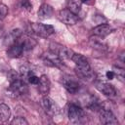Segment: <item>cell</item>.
Segmentation results:
<instances>
[{
  "mask_svg": "<svg viewBox=\"0 0 125 125\" xmlns=\"http://www.w3.org/2000/svg\"><path fill=\"white\" fill-rule=\"evenodd\" d=\"M9 92L13 97H20L24 95L27 92V87L25 82L21 78V76L15 71H11L9 73Z\"/></svg>",
  "mask_w": 125,
  "mask_h": 125,
  "instance_id": "6da1fadb",
  "label": "cell"
},
{
  "mask_svg": "<svg viewBox=\"0 0 125 125\" xmlns=\"http://www.w3.org/2000/svg\"><path fill=\"white\" fill-rule=\"evenodd\" d=\"M67 114H68L69 121L72 122V123L77 124V123L85 122V113H84L83 109L75 104H69Z\"/></svg>",
  "mask_w": 125,
  "mask_h": 125,
  "instance_id": "7a4b0ae2",
  "label": "cell"
},
{
  "mask_svg": "<svg viewBox=\"0 0 125 125\" xmlns=\"http://www.w3.org/2000/svg\"><path fill=\"white\" fill-rule=\"evenodd\" d=\"M30 30L35 33L36 35L40 37L47 38L50 35H52L55 31V28L53 25L50 24H43V23H38V22H31L30 23Z\"/></svg>",
  "mask_w": 125,
  "mask_h": 125,
  "instance_id": "3957f363",
  "label": "cell"
},
{
  "mask_svg": "<svg viewBox=\"0 0 125 125\" xmlns=\"http://www.w3.org/2000/svg\"><path fill=\"white\" fill-rule=\"evenodd\" d=\"M43 62L46 65L53 66V67H58V68H62L63 67V62L62 59H61L57 54H55L52 51L45 52L42 56Z\"/></svg>",
  "mask_w": 125,
  "mask_h": 125,
  "instance_id": "277c9868",
  "label": "cell"
},
{
  "mask_svg": "<svg viewBox=\"0 0 125 125\" xmlns=\"http://www.w3.org/2000/svg\"><path fill=\"white\" fill-rule=\"evenodd\" d=\"M41 105H42L44 111L50 116H55V115H58L60 113L59 105L48 96L43 97V99L41 101Z\"/></svg>",
  "mask_w": 125,
  "mask_h": 125,
  "instance_id": "5b68a950",
  "label": "cell"
},
{
  "mask_svg": "<svg viewBox=\"0 0 125 125\" xmlns=\"http://www.w3.org/2000/svg\"><path fill=\"white\" fill-rule=\"evenodd\" d=\"M62 84L70 94H75L80 89V84L78 80L70 75H63L62 77Z\"/></svg>",
  "mask_w": 125,
  "mask_h": 125,
  "instance_id": "8992f818",
  "label": "cell"
},
{
  "mask_svg": "<svg viewBox=\"0 0 125 125\" xmlns=\"http://www.w3.org/2000/svg\"><path fill=\"white\" fill-rule=\"evenodd\" d=\"M50 51L57 54L61 59H71L72 55L74 54L73 51L65 46L60 45L58 43H51L50 44Z\"/></svg>",
  "mask_w": 125,
  "mask_h": 125,
  "instance_id": "52a82bcc",
  "label": "cell"
},
{
  "mask_svg": "<svg viewBox=\"0 0 125 125\" xmlns=\"http://www.w3.org/2000/svg\"><path fill=\"white\" fill-rule=\"evenodd\" d=\"M58 18L61 21H62L65 24H68V25H74L79 21L78 16L76 14L70 12L68 9L61 10L58 14Z\"/></svg>",
  "mask_w": 125,
  "mask_h": 125,
  "instance_id": "ba28073f",
  "label": "cell"
},
{
  "mask_svg": "<svg viewBox=\"0 0 125 125\" xmlns=\"http://www.w3.org/2000/svg\"><path fill=\"white\" fill-rule=\"evenodd\" d=\"M100 121L105 125H116L118 124V120L113 114V112L109 109L101 107L100 109Z\"/></svg>",
  "mask_w": 125,
  "mask_h": 125,
  "instance_id": "9c48e42d",
  "label": "cell"
},
{
  "mask_svg": "<svg viewBox=\"0 0 125 125\" xmlns=\"http://www.w3.org/2000/svg\"><path fill=\"white\" fill-rule=\"evenodd\" d=\"M96 88L100 92H102L104 95H105L109 98H114L116 96V90L113 87V85H111L105 81H103V80L96 81Z\"/></svg>",
  "mask_w": 125,
  "mask_h": 125,
  "instance_id": "30bf717a",
  "label": "cell"
},
{
  "mask_svg": "<svg viewBox=\"0 0 125 125\" xmlns=\"http://www.w3.org/2000/svg\"><path fill=\"white\" fill-rule=\"evenodd\" d=\"M75 72L77 74V76L81 79H84L86 81H93L95 78V73L92 70L90 65H86V66H75Z\"/></svg>",
  "mask_w": 125,
  "mask_h": 125,
  "instance_id": "8fae6325",
  "label": "cell"
},
{
  "mask_svg": "<svg viewBox=\"0 0 125 125\" xmlns=\"http://www.w3.org/2000/svg\"><path fill=\"white\" fill-rule=\"evenodd\" d=\"M23 48L21 45V43L17 40L15 43L9 46V49L7 51V54L10 58H20L23 53Z\"/></svg>",
  "mask_w": 125,
  "mask_h": 125,
  "instance_id": "7c38bea8",
  "label": "cell"
},
{
  "mask_svg": "<svg viewBox=\"0 0 125 125\" xmlns=\"http://www.w3.org/2000/svg\"><path fill=\"white\" fill-rule=\"evenodd\" d=\"M112 32V28L110 25L108 24H99L98 26H96L94 29H93V33L94 35L96 36H99V37H105L107 36L108 34H110Z\"/></svg>",
  "mask_w": 125,
  "mask_h": 125,
  "instance_id": "4fadbf2b",
  "label": "cell"
},
{
  "mask_svg": "<svg viewBox=\"0 0 125 125\" xmlns=\"http://www.w3.org/2000/svg\"><path fill=\"white\" fill-rule=\"evenodd\" d=\"M53 8L48 4H42L38 10V18L40 20L50 19L53 15Z\"/></svg>",
  "mask_w": 125,
  "mask_h": 125,
  "instance_id": "5bb4252c",
  "label": "cell"
},
{
  "mask_svg": "<svg viewBox=\"0 0 125 125\" xmlns=\"http://www.w3.org/2000/svg\"><path fill=\"white\" fill-rule=\"evenodd\" d=\"M38 90L44 96H46L49 93V91H50V80H49V78L46 75H42L39 78Z\"/></svg>",
  "mask_w": 125,
  "mask_h": 125,
  "instance_id": "9a60e30c",
  "label": "cell"
},
{
  "mask_svg": "<svg viewBox=\"0 0 125 125\" xmlns=\"http://www.w3.org/2000/svg\"><path fill=\"white\" fill-rule=\"evenodd\" d=\"M21 36V29H19V28L13 29V30L6 36V38H5V40H4V44L10 46V45H12L13 43H15Z\"/></svg>",
  "mask_w": 125,
  "mask_h": 125,
  "instance_id": "2e32d148",
  "label": "cell"
},
{
  "mask_svg": "<svg viewBox=\"0 0 125 125\" xmlns=\"http://www.w3.org/2000/svg\"><path fill=\"white\" fill-rule=\"evenodd\" d=\"M89 43H90V45L93 48H96V49H98L100 51L106 49V45L103 41V38L102 37H99V36H96V35L91 36L90 39H89Z\"/></svg>",
  "mask_w": 125,
  "mask_h": 125,
  "instance_id": "e0dca14e",
  "label": "cell"
},
{
  "mask_svg": "<svg viewBox=\"0 0 125 125\" xmlns=\"http://www.w3.org/2000/svg\"><path fill=\"white\" fill-rule=\"evenodd\" d=\"M85 106L91 110H99L101 107H102V104L101 103L99 102V100L96 98V97H93L91 96L87 102L85 103Z\"/></svg>",
  "mask_w": 125,
  "mask_h": 125,
  "instance_id": "ac0fdd59",
  "label": "cell"
},
{
  "mask_svg": "<svg viewBox=\"0 0 125 125\" xmlns=\"http://www.w3.org/2000/svg\"><path fill=\"white\" fill-rule=\"evenodd\" d=\"M71 60L73 61V62L78 65V66H86V65H90L88 60L86 59V57H84L81 54H73L71 57Z\"/></svg>",
  "mask_w": 125,
  "mask_h": 125,
  "instance_id": "d6986e66",
  "label": "cell"
},
{
  "mask_svg": "<svg viewBox=\"0 0 125 125\" xmlns=\"http://www.w3.org/2000/svg\"><path fill=\"white\" fill-rule=\"evenodd\" d=\"M82 6V1L81 0H68L67 1V8L70 12L74 14H78L81 10Z\"/></svg>",
  "mask_w": 125,
  "mask_h": 125,
  "instance_id": "ffe728a7",
  "label": "cell"
},
{
  "mask_svg": "<svg viewBox=\"0 0 125 125\" xmlns=\"http://www.w3.org/2000/svg\"><path fill=\"white\" fill-rule=\"evenodd\" d=\"M10 115H11L10 107L5 104H0V121L6 122L10 118Z\"/></svg>",
  "mask_w": 125,
  "mask_h": 125,
  "instance_id": "44dd1931",
  "label": "cell"
},
{
  "mask_svg": "<svg viewBox=\"0 0 125 125\" xmlns=\"http://www.w3.org/2000/svg\"><path fill=\"white\" fill-rule=\"evenodd\" d=\"M32 74H34V73H33V70H32V68H31L30 65L24 64V65H21V68H20V76H21V78L23 81L25 79H28V77L30 75H32Z\"/></svg>",
  "mask_w": 125,
  "mask_h": 125,
  "instance_id": "7402d4cb",
  "label": "cell"
},
{
  "mask_svg": "<svg viewBox=\"0 0 125 125\" xmlns=\"http://www.w3.org/2000/svg\"><path fill=\"white\" fill-rule=\"evenodd\" d=\"M112 72L114 73V75L117 76V78L121 81V82H124V78H125V70L122 68V67H119V66H113L112 67Z\"/></svg>",
  "mask_w": 125,
  "mask_h": 125,
  "instance_id": "603a6c76",
  "label": "cell"
},
{
  "mask_svg": "<svg viewBox=\"0 0 125 125\" xmlns=\"http://www.w3.org/2000/svg\"><path fill=\"white\" fill-rule=\"evenodd\" d=\"M12 125H27L28 122L23 118V117H15L12 121H11Z\"/></svg>",
  "mask_w": 125,
  "mask_h": 125,
  "instance_id": "cb8c5ba5",
  "label": "cell"
},
{
  "mask_svg": "<svg viewBox=\"0 0 125 125\" xmlns=\"http://www.w3.org/2000/svg\"><path fill=\"white\" fill-rule=\"evenodd\" d=\"M7 15H8V7L5 4L0 3V20L5 19Z\"/></svg>",
  "mask_w": 125,
  "mask_h": 125,
  "instance_id": "d4e9b609",
  "label": "cell"
},
{
  "mask_svg": "<svg viewBox=\"0 0 125 125\" xmlns=\"http://www.w3.org/2000/svg\"><path fill=\"white\" fill-rule=\"evenodd\" d=\"M21 8L25 11L29 12L32 10V5L29 0H21Z\"/></svg>",
  "mask_w": 125,
  "mask_h": 125,
  "instance_id": "484cf974",
  "label": "cell"
},
{
  "mask_svg": "<svg viewBox=\"0 0 125 125\" xmlns=\"http://www.w3.org/2000/svg\"><path fill=\"white\" fill-rule=\"evenodd\" d=\"M28 82L29 83H31V84H34V85H37L38 84V82H39V77H37L35 74H32V75H30L29 77H28Z\"/></svg>",
  "mask_w": 125,
  "mask_h": 125,
  "instance_id": "4316f807",
  "label": "cell"
},
{
  "mask_svg": "<svg viewBox=\"0 0 125 125\" xmlns=\"http://www.w3.org/2000/svg\"><path fill=\"white\" fill-rule=\"evenodd\" d=\"M105 75H106V78L109 79V80H111V79L114 78V73H113L112 71H107V72L105 73Z\"/></svg>",
  "mask_w": 125,
  "mask_h": 125,
  "instance_id": "83f0119b",
  "label": "cell"
},
{
  "mask_svg": "<svg viewBox=\"0 0 125 125\" xmlns=\"http://www.w3.org/2000/svg\"><path fill=\"white\" fill-rule=\"evenodd\" d=\"M82 3H87V4H91L93 3V0H81Z\"/></svg>",
  "mask_w": 125,
  "mask_h": 125,
  "instance_id": "f1b7e54d",
  "label": "cell"
}]
</instances>
